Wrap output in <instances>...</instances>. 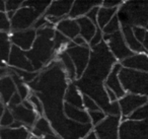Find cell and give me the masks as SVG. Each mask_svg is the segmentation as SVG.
I'll return each mask as SVG.
<instances>
[{"label": "cell", "instance_id": "cell-39", "mask_svg": "<svg viewBox=\"0 0 148 139\" xmlns=\"http://www.w3.org/2000/svg\"><path fill=\"white\" fill-rule=\"evenodd\" d=\"M21 100H21V96H18V94H17V92H15V94L10 98V100H9V102H8V104H7L6 108L10 109V108H12V107L18 106V105L21 104Z\"/></svg>", "mask_w": 148, "mask_h": 139}, {"label": "cell", "instance_id": "cell-4", "mask_svg": "<svg viewBox=\"0 0 148 139\" xmlns=\"http://www.w3.org/2000/svg\"><path fill=\"white\" fill-rule=\"evenodd\" d=\"M64 50L73 62L75 72H76V79H79L88 64L89 57H90V48L88 46H85V47L76 46L70 41Z\"/></svg>", "mask_w": 148, "mask_h": 139}, {"label": "cell", "instance_id": "cell-46", "mask_svg": "<svg viewBox=\"0 0 148 139\" xmlns=\"http://www.w3.org/2000/svg\"><path fill=\"white\" fill-rule=\"evenodd\" d=\"M42 139H61L57 134L53 133V134H48V135H45V136L42 137Z\"/></svg>", "mask_w": 148, "mask_h": 139}, {"label": "cell", "instance_id": "cell-5", "mask_svg": "<svg viewBox=\"0 0 148 139\" xmlns=\"http://www.w3.org/2000/svg\"><path fill=\"white\" fill-rule=\"evenodd\" d=\"M119 139H148L147 120H121L119 125Z\"/></svg>", "mask_w": 148, "mask_h": 139}, {"label": "cell", "instance_id": "cell-6", "mask_svg": "<svg viewBox=\"0 0 148 139\" xmlns=\"http://www.w3.org/2000/svg\"><path fill=\"white\" fill-rule=\"evenodd\" d=\"M42 15L35 9L31 7L21 6L18 10L15 11L13 17L9 21L10 32L25 31V30L32 29L34 23Z\"/></svg>", "mask_w": 148, "mask_h": 139}, {"label": "cell", "instance_id": "cell-23", "mask_svg": "<svg viewBox=\"0 0 148 139\" xmlns=\"http://www.w3.org/2000/svg\"><path fill=\"white\" fill-rule=\"evenodd\" d=\"M75 21H76L77 25L79 27V36L82 37L85 40V42L88 44L95 34V31H97V25H95L92 21H89L85 17L77 19Z\"/></svg>", "mask_w": 148, "mask_h": 139}, {"label": "cell", "instance_id": "cell-45", "mask_svg": "<svg viewBox=\"0 0 148 139\" xmlns=\"http://www.w3.org/2000/svg\"><path fill=\"white\" fill-rule=\"evenodd\" d=\"M81 139H97V137L95 136V132H93L92 130L90 131V132H88L86 135H85L83 138H81Z\"/></svg>", "mask_w": 148, "mask_h": 139}, {"label": "cell", "instance_id": "cell-41", "mask_svg": "<svg viewBox=\"0 0 148 139\" xmlns=\"http://www.w3.org/2000/svg\"><path fill=\"white\" fill-rule=\"evenodd\" d=\"M99 6H95L93 8H91L90 10L87 12V14L85 15V17L89 19V21H92L95 25H97V10H99Z\"/></svg>", "mask_w": 148, "mask_h": 139}, {"label": "cell", "instance_id": "cell-19", "mask_svg": "<svg viewBox=\"0 0 148 139\" xmlns=\"http://www.w3.org/2000/svg\"><path fill=\"white\" fill-rule=\"evenodd\" d=\"M121 33L123 35L124 41H125L127 47L129 48V50L134 54L137 53H146L148 54V51L145 48L142 46V44H140L139 42L136 40V38L134 37V34L132 32L131 27H121Z\"/></svg>", "mask_w": 148, "mask_h": 139}, {"label": "cell", "instance_id": "cell-33", "mask_svg": "<svg viewBox=\"0 0 148 139\" xmlns=\"http://www.w3.org/2000/svg\"><path fill=\"white\" fill-rule=\"evenodd\" d=\"M27 100H29V103L32 104V106H33L34 110H35V112L37 113L38 116H39V117L44 116L43 104H42L41 100H40V98H38V96L34 94V92H32V94H29V98H27Z\"/></svg>", "mask_w": 148, "mask_h": 139}, {"label": "cell", "instance_id": "cell-48", "mask_svg": "<svg viewBox=\"0 0 148 139\" xmlns=\"http://www.w3.org/2000/svg\"><path fill=\"white\" fill-rule=\"evenodd\" d=\"M29 139H42V138H38V137H35V136H33V135H31V136L29 137Z\"/></svg>", "mask_w": 148, "mask_h": 139}, {"label": "cell", "instance_id": "cell-1", "mask_svg": "<svg viewBox=\"0 0 148 139\" xmlns=\"http://www.w3.org/2000/svg\"><path fill=\"white\" fill-rule=\"evenodd\" d=\"M37 37L31 50L25 52V56L29 60L34 71L40 72L42 69L54 61L53 38L55 29L54 28H44L36 31Z\"/></svg>", "mask_w": 148, "mask_h": 139}, {"label": "cell", "instance_id": "cell-3", "mask_svg": "<svg viewBox=\"0 0 148 139\" xmlns=\"http://www.w3.org/2000/svg\"><path fill=\"white\" fill-rule=\"evenodd\" d=\"M118 76L122 88L126 94L148 96V72L122 67Z\"/></svg>", "mask_w": 148, "mask_h": 139}, {"label": "cell", "instance_id": "cell-26", "mask_svg": "<svg viewBox=\"0 0 148 139\" xmlns=\"http://www.w3.org/2000/svg\"><path fill=\"white\" fill-rule=\"evenodd\" d=\"M50 4H51V1H23L21 6L31 7L36 11H38L41 15H44Z\"/></svg>", "mask_w": 148, "mask_h": 139}, {"label": "cell", "instance_id": "cell-10", "mask_svg": "<svg viewBox=\"0 0 148 139\" xmlns=\"http://www.w3.org/2000/svg\"><path fill=\"white\" fill-rule=\"evenodd\" d=\"M37 37L36 30L33 28L25 31H17V32H10V35L8 36L9 42L11 45L15 46L21 51L27 52L31 50L33 47V44Z\"/></svg>", "mask_w": 148, "mask_h": 139}, {"label": "cell", "instance_id": "cell-17", "mask_svg": "<svg viewBox=\"0 0 148 139\" xmlns=\"http://www.w3.org/2000/svg\"><path fill=\"white\" fill-rule=\"evenodd\" d=\"M63 113L65 117L68 120L72 121V122L78 123V124L86 125L90 124V120H89L88 114L85 110L83 109L75 108L73 106L64 103L63 104Z\"/></svg>", "mask_w": 148, "mask_h": 139}, {"label": "cell", "instance_id": "cell-13", "mask_svg": "<svg viewBox=\"0 0 148 139\" xmlns=\"http://www.w3.org/2000/svg\"><path fill=\"white\" fill-rule=\"evenodd\" d=\"M121 68H122L121 64H120L119 62H117V63L112 67L109 75L107 76L105 82H103V86L109 88V89H111L112 92L116 94L118 100L123 98L126 94V92H124V89L122 88L121 83H120V80H119V76H118Z\"/></svg>", "mask_w": 148, "mask_h": 139}, {"label": "cell", "instance_id": "cell-16", "mask_svg": "<svg viewBox=\"0 0 148 139\" xmlns=\"http://www.w3.org/2000/svg\"><path fill=\"white\" fill-rule=\"evenodd\" d=\"M101 1H73L67 17L71 19H77L87 14L91 8L101 6Z\"/></svg>", "mask_w": 148, "mask_h": 139}, {"label": "cell", "instance_id": "cell-32", "mask_svg": "<svg viewBox=\"0 0 148 139\" xmlns=\"http://www.w3.org/2000/svg\"><path fill=\"white\" fill-rule=\"evenodd\" d=\"M13 122H14V118H13L10 110L5 107L2 114L0 116V128H9V126Z\"/></svg>", "mask_w": 148, "mask_h": 139}, {"label": "cell", "instance_id": "cell-27", "mask_svg": "<svg viewBox=\"0 0 148 139\" xmlns=\"http://www.w3.org/2000/svg\"><path fill=\"white\" fill-rule=\"evenodd\" d=\"M69 40L67 38L64 37L62 34H60L59 32L55 31L54 33V38H53V44H54V53L55 55L57 53H59L60 51L64 50L66 48V46L69 43Z\"/></svg>", "mask_w": 148, "mask_h": 139}, {"label": "cell", "instance_id": "cell-20", "mask_svg": "<svg viewBox=\"0 0 148 139\" xmlns=\"http://www.w3.org/2000/svg\"><path fill=\"white\" fill-rule=\"evenodd\" d=\"M15 92H16V87L9 74L0 78V103L3 106H7L10 98Z\"/></svg>", "mask_w": 148, "mask_h": 139}, {"label": "cell", "instance_id": "cell-21", "mask_svg": "<svg viewBox=\"0 0 148 139\" xmlns=\"http://www.w3.org/2000/svg\"><path fill=\"white\" fill-rule=\"evenodd\" d=\"M63 102L66 104L73 106L75 108L83 109L82 106V94L79 92L78 88L75 86L73 82H69L67 88L65 90V94L63 96Z\"/></svg>", "mask_w": 148, "mask_h": 139}, {"label": "cell", "instance_id": "cell-18", "mask_svg": "<svg viewBox=\"0 0 148 139\" xmlns=\"http://www.w3.org/2000/svg\"><path fill=\"white\" fill-rule=\"evenodd\" d=\"M55 31L67 38L69 41H72L75 37L79 36V27L75 19L65 17L55 25Z\"/></svg>", "mask_w": 148, "mask_h": 139}, {"label": "cell", "instance_id": "cell-31", "mask_svg": "<svg viewBox=\"0 0 148 139\" xmlns=\"http://www.w3.org/2000/svg\"><path fill=\"white\" fill-rule=\"evenodd\" d=\"M121 30V25H120V23L118 21L117 17H114L107 25H105L101 32H103V35H112V34H115L117 32H119Z\"/></svg>", "mask_w": 148, "mask_h": 139}, {"label": "cell", "instance_id": "cell-36", "mask_svg": "<svg viewBox=\"0 0 148 139\" xmlns=\"http://www.w3.org/2000/svg\"><path fill=\"white\" fill-rule=\"evenodd\" d=\"M23 1L21 0H6L4 1V12L8 11H16L21 7Z\"/></svg>", "mask_w": 148, "mask_h": 139}, {"label": "cell", "instance_id": "cell-29", "mask_svg": "<svg viewBox=\"0 0 148 139\" xmlns=\"http://www.w3.org/2000/svg\"><path fill=\"white\" fill-rule=\"evenodd\" d=\"M19 78L21 79V81L25 84H29L31 83L33 80H35V78L38 76L39 72H31V71H25V70H21V69H15V68H11L9 67Z\"/></svg>", "mask_w": 148, "mask_h": 139}, {"label": "cell", "instance_id": "cell-11", "mask_svg": "<svg viewBox=\"0 0 148 139\" xmlns=\"http://www.w3.org/2000/svg\"><path fill=\"white\" fill-rule=\"evenodd\" d=\"M7 64L9 65V67L15 68V69H21L31 72L34 71L33 66H32L29 60L27 59V57L25 56V52L13 45L10 46L8 57H7Z\"/></svg>", "mask_w": 148, "mask_h": 139}, {"label": "cell", "instance_id": "cell-9", "mask_svg": "<svg viewBox=\"0 0 148 139\" xmlns=\"http://www.w3.org/2000/svg\"><path fill=\"white\" fill-rule=\"evenodd\" d=\"M148 104L147 96H140L134 94H126L123 98L118 100V105L120 108L121 120H125L132 112L144 105Z\"/></svg>", "mask_w": 148, "mask_h": 139}, {"label": "cell", "instance_id": "cell-15", "mask_svg": "<svg viewBox=\"0 0 148 139\" xmlns=\"http://www.w3.org/2000/svg\"><path fill=\"white\" fill-rule=\"evenodd\" d=\"M123 68L148 72V54L137 53L119 62Z\"/></svg>", "mask_w": 148, "mask_h": 139}, {"label": "cell", "instance_id": "cell-30", "mask_svg": "<svg viewBox=\"0 0 148 139\" xmlns=\"http://www.w3.org/2000/svg\"><path fill=\"white\" fill-rule=\"evenodd\" d=\"M147 110H148V104L136 109L134 112H132L126 119L131 121H143L147 120Z\"/></svg>", "mask_w": 148, "mask_h": 139}, {"label": "cell", "instance_id": "cell-37", "mask_svg": "<svg viewBox=\"0 0 148 139\" xmlns=\"http://www.w3.org/2000/svg\"><path fill=\"white\" fill-rule=\"evenodd\" d=\"M103 32H101V30L99 29V28H97V31H95V36H93L92 39H91L90 42L88 43V47L91 49V48L99 45V44L103 42Z\"/></svg>", "mask_w": 148, "mask_h": 139}, {"label": "cell", "instance_id": "cell-24", "mask_svg": "<svg viewBox=\"0 0 148 139\" xmlns=\"http://www.w3.org/2000/svg\"><path fill=\"white\" fill-rule=\"evenodd\" d=\"M32 135L38 138H42L43 136L48 134H53L54 131L51 127L50 122L45 118L44 116L42 117H38V119L36 120L34 126L32 127L31 131Z\"/></svg>", "mask_w": 148, "mask_h": 139}, {"label": "cell", "instance_id": "cell-47", "mask_svg": "<svg viewBox=\"0 0 148 139\" xmlns=\"http://www.w3.org/2000/svg\"><path fill=\"white\" fill-rule=\"evenodd\" d=\"M4 108H5V107L3 106V105L1 104V103H0V116H1V114H2L3 110H4Z\"/></svg>", "mask_w": 148, "mask_h": 139}, {"label": "cell", "instance_id": "cell-44", "mask_svg": "<svg viewBox=\"0 0 148 139\" xmlns=\"http://www.w3.org/2000/svg\"><path fill=\"white\" fill-rule=\"evenodd\" d=\"M23 124L19 122H17V121L14 120V122L12 123V124L9 126V129H19V128H23Z\"/></svg>", "mask_w": 148, "mask_h": 139}, {"label": "cell", "instance_id": "cell-14", "mask_svg": "<svg viewBox=\"0 0 148 139\" xmlns=\"http://www.w3.org/2000/svg\"><path fill=\"white\" fill-rule=\"evenodd\" d=\"M73 1L72 0H55L51 1V4L47 8V10L44 13L45 17H55V19H63L67 17L68 13L70 11V8L72 6Z\"/></svg>", "mask_w": 148, "mask_h": 139}, {"label": "cell", "instance_id": "cell-28", "mask_svg": "<svg viewBox=\"0 0 148 139\" xmlns=\"http://www.w3.org/2000/svg\"><path fill=\"white\" fill-rule=\"evenodd\" d=\"M132 32L134 34V37L136 38L140 44H142L144 48L148 51L147 48V37H148V30L141 27H132Z\"/></svg>", "mask_w": 148, "mask_h": 139}, {"label": "cell", "instance_id": "cell-43", "mask_svg": "<svg viewBox=\"0 0 148 139\" xmlns=\"http://www.w3.org/2000/svg\"><path fill=\"white\" fill-rule=\"evenodd\" d=\"M9 74V69L8 67H0V78L4 77V76Z\"/></svg>", "mask_w": 148, "mask_h": 139}, {"label": "cell", "instance_id": "cell-40", "mask_svg": "<svg viewBox=\"0 0 148 139\" xmlns=\"http://www.w3.org/2000/svg\"><path fill=\"white\" fill-rule=\"evenodd\" d=\"M124 1H101V6L105 8H119Z\"/></svg>", "mask_w": 148, "mask_h": 139}, {"label": "cell", "instance_id": "cell-2", "mask_svg": "<svg viewBox=\"0 0 148 139\" xmlns=\"http://www.w3.org/2000/svg\"><path fill=\"white\" fill-rule=\"evenodd\" d=\"M121 27H141L147 29L148 3L126 1L122 3L116 13Z\"/></svg>", "mask_w": 148, "mask_h": 139}, {"label": "cell", "instance_id": "cell-12", "mask_svg": "<svg viewBox=\"0 0 148 139\" xmlns=\"http://www.w3.org/2000/svg\"><path fill=\"white\" fill-rule=\"evenodd\" d=\"M9 110H10L14 120L21 123L23 128H25L27 131H31L32 127L34 126L36 120L39 117L35 111L25 108L21 104L16 107H12Z\"/></svg>", "mask_w": 148, "mask_h": 139}, {"label": "cell", "instance_id": "cell-25", "mask_svg": "<svg viewBox=\"0 0 148 139\" xmlns=\"http://www.w3.org/2000/svg\"><path fill=\"white\" fill-rule=\"evenodd\" d=\"M117 10L118 8H105L103 6H99L97 15V27L103 30L105 25L116 15Z\"/></svg>", "mask_w": 148, "mask_h": 139}, {"label": "cell", "instance_id": "cell-38", "mask_svg": "<svg viewBox=\"0 0 148 139\" xmlns=\"http://www.w3.org/2000/svg\"><path fill=\"white\" fill-rule=\"evenodd\" d=\"M0 31L2 32H9L10 27H9V21L7 19L5 12L0 11Z\"/></svg>", "mask_w": 148, "mask_h": 139}, {"label": "cell", "instance_id": "cell-22", "mask_svg": "<svg viewBox=\"0 0 148 139\" xmlns=\"http://www.w3.org/2000/svg\"><path fill=\"white\" fill-rule=\"evenodd\" d=\"M57 57V61H59V63L61 64L62 69L65 72V75L67 77L68 81L73 82L76 79V72H75V67H74L73 62L71 61L70 57L67 55V53L65 52V50H62L59 53L56 54Z\"/></svg>", "mask_w": 148, "mask_h": 139}, {"label": "cell", "instance_id": "cell-35", "mask_svg": "<svg viewBox=\"0 0 148 139\" xmlns=\"http://www.w3.org/2000/svg\"><path fill=\"white\" fill-rule=\"evenodd\" d=\"M82 106H83V110H85L86 112L101 110L99 107L97 105V103L91 98H89L88 96H86V94H82Z\"/></svg>", "mask_w": 148, "mask_h": 139}, {"label": "cell", "instance_id": "cell-42", "mask_svg": "<svg viewBox=\"0 0 148 139\" xmlns=\"http://www.w3.org/2000/svg\"><path fill=\"white\" fill-rule=\"evenodd\" d=\"M71 42L74 44V45L80 46V47H85V46H88V44L85 42V40L83 39L82 37H80V36H77V37H75Z\"/></svg>", "mask_w": 148, "mask_h": 139}, {"label": "cell", "instance_id": "cell-34", "mask_svg": "<svg viewBox=\"0 0 148 139\" xmlns=\"http://www.w3.org/2000/svg\"><path fill=\"white\" fill-rule=\"evenodd\" d=\"M87 114H88L89 120H90V125L92 127H95V126H97V124H99V123L107 117V115H106L101 110L89 111V112H87Z\"/></svg>", "mask_w": 148, "mask_h": 139}, {"label": "cell", "instance_id": "cell-7", "mask_svg": "<svg viewBox=\"0 0 148 139\" xmlns=\"http://www.w3.org/2000/svg\"><path fill=\"white\" fill-rule=\"evenodd\" d=\"M103 42L106 44L110 53L117 60V62H121L122 60L126 59L134 54L130 51L129 48L126 45L121 30L112 35H103Z\"/></svg>", "mask_w": 148, "mask_h": 139}, {"label": "cell", "instance_id": "cell-8", "mask_svg": "<svg viewBox=\"0 0 148 139\" xmlns=\"http://www.w3.org/2000/svg\"><path fill=\"white\" fill-rule=\"evenodd\" d=\"M121 116H107L99 124L92 127L97 139H119Z\"/></svg>", "mask_w": 148, "mask_h": 139}]
</instances>
